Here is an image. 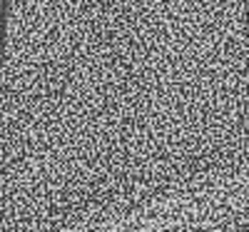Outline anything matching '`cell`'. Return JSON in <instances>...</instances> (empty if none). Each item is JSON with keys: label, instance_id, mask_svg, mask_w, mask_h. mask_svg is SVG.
Returning a JSON list of instances; mask_svg holds the SVG:
<instances>
[]
</instances>
